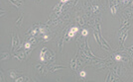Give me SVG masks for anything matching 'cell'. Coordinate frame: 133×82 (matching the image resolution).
Listing matches in <instances>:
<instances>
[{
    "mask_svg": "<svg viewBox=\"0 0 133 82\" xmlns=\"http://www.w3.org/2000/svg\"><path fill=\"white\" fill-rule=\"evenodd\" d=\"M121 17L124 19H127L129 21H133V7H126L122 11Z\"/></svg>",
    "mask_w": 133,
    "mask_h": 82,
    "instance_id": "4",
    "label": "cell"
},
{
    "mask_svg": "<svg viewBox=\"0 0 133 82\" xmlns=\"http://www.w3.org/2000/svg\"><path fill=\"white\" fill-rule=\"evenodd\" d=\"M32 79L30 78V77H28V76H20V77H18V78H16L15 79V81L16 82H21V81H31Z\"/></svg>",
    "mask_w": 133,
    "mask_h": 82,
    "instance_id": "12",
    "label": "cell"
},
{
    "mask_svg": "<svg viewBox=\"0 0 133 82\" xmlns=\"http://www.w3.org/2000/svg\"><path fill=\"white\" fill-rule=\"evenodd\" d=\"M88 35H89V30H87V29L82 30V32H81V36L82 37H87Z\"/></svg>",
    "mask_w": 133,
    "mask_h": 82,
    "instance_id": "14",
    "label": "cell"
},
{
    "mask_svg": "<svg viewBox=\"0 0 133 82\" xmlns=\"http://www.w3.org/2000/svg\"><path fill=\"white\" fill-rule=\"evenodd\" d=\"M7 72H8V75H9V77H10L11 79H16L17 76H18L19 74H22V72L14 70V69H9Z\"/></svg>",
    "mask_w": 133,
    "mask_h": 82,
    "instance_id": "9",
    "label": "cell"
},
{
    "mask_svg": "<svg viewBox=\"0 0 133 82\" xmlns=\"http://www.w3.org/2000/svg\"><path fill=\"white\" fill-rule=\"evenodd\" d=\"M133 0H122V7H132Z\"/></svg>",
    "mask_w": 133,
    "mask_h": 82,
    "instance_id": "10",
    "label": "cell"
},
{
    "mask_svg": "<svg viewBox=\"0 0 133 82\" xmlns=\"http://www.w3.org/2000/svg\"><path fill=\"white\" fill-rule=\"evenodd\" d=\"M78 32H79V28L77 27V26H72V27H71L69 30H66V36H65L66 42H69V41H71L72 39L75 38L76 35H77Z\"/></svg>",
    "mask_w": 133,
    "mask_h": 82,
    "instance_id": "1",
    "label": "cell"
},
{
    "mask_svg": "<svg viewBox=\"0 0 133 82\" xmlns=\"http://www.w3.org/2000/svg\"><path fill=\"white\" fill-rule=\"evenodd\" d=\"M48 68H49V71H50L51 73H55L56 71L59 70V69H62V68H66V66L58 65V64L56 63V64H50V65L48 66Z\"/></svg>",
    "mask_w": 133,
    "mask_h": 82,
    "instance_id": "5",
    "label": "cell"
},
{
    "mask_svg": "<svg viewBox=\"0 0 133 82\" xmlns=\"http://www.w3.org/2000/svg\"><path fill=\"white\" fill-rule=\"evenodd\" d=\"M11 39H12V44H11V49H11V53L13 54V53L15 51V49L22 44V43H21V41H20L18 35H15V36H14V34H11Z\"/></svg>",
    "mask_w": 133,
    "mask_h": 82,
    "instance_id": "3",
    "label": "cell"
},
{
    "mask_svg": "<svg viewBox=\"0 0 133 82\" xmlns=\"http://www.w3.org/2000/svg\"><path fill=\"white\" fill-rule=\"evenodd\" d=\"M34 67H35L36 71L39 73L41 76H46L47 73H48V71H49V68L46 66V64L42 63V62L38 63V64H34Z\"/></svg>",
    "mask_w": 133,
    "mask_h": 82,
    "instance_id": "2",
    "label": "cell"
},
{
    "mask_svg": "<svg viewBox=\"0 0 133 82\" xmlns=\"http://www.w3.org/2000/svg\"><path fill=\"white\" fill-rule=\"evenodd\" d=\"M71 0H60V2H61L62 4H66V3H69Z\"/></svg>",
    "mask_w": 133,
    "mask_h": 82,
    "instance_id": "16",
    "label": "cell"
},
{
    "mask_svg": "<svg viewBox=\"0 0 133 82\" xmlns=\"http://www.w3.org/2000/svg\"><path fill=\"white\" fill-rule=\"evenodd\" d=\"M78 74H79V77H81L82 79L87 76V72H85V70H84V69H82V70H79Z\"/></svg>",
    "mask_w": 133,
    "mask_h": 82,
    "instance_id": "13",
    "label": "cell"
},
{
    "mask_svg": "<svg viewBox=\"0 0 133 82\" xmlns=\"http://www.w3.org/2000/svg\"><path fill=\"white\" fill-rule=\"evenodd\" d=\"M47 49H48L47 47H44L40 51V62H42L44 64H46V50H47Z\"/></svg>",
    "mask_w": 133,
    "mask_h": 82,
    "instance_id": "7",
    "label": "cell"
},
{
    "mask_svg": "<svg viewBox=\"0 0 133 82\" xmlns=\"http://www.w3.org/2000/svg\"><path fill=\"white\" fill-rule=\"evenodd\" d=\"M23 19H24V14H23V12H20L19 13V16H18V19H17L16 22H15V25H16L17 28H22Z\"/></svg>",
    "mask_w": 133,
    "mask_h": 82,
    "instance_id": "8",
    "label": "cell"
},
{
    "mask_svg": "<svg viewBox=\"0 0 133 82\" xmlns=\"http://www.w3.org/2000/svg\"><path fill=\"white\" fill-rule=\"evenodd\" d=\"M0 78H1V79H0L1 81H4V80H5V79H4V73H3V70H2V69H1V75H0Z\"/></svg>",
    "mask_w": 133,
    "mask_h": 82,
    "instance_id": "15",
    "label": "cell"
},
{
    "mask_svg": "<svg viewBox=\"0 0 133 82\" xmlns=\"http://www.w3.org/2000/svg\"><path fill=\"white\" fill-rule=\"evenodd\" d=\"M78 55H76L74 58H72V60L70 61V66H71V68H72V71H75V72H77V64H78Z\"/></svg>",
    "mask_w": 133,
    "mask_h": 82,
    "instance_id": "6",
    "label": "cell"
},
{
    "mask_svg": "<svg viewBox=\"0 0 133 82\" xmlns=\"http://www.w3.org/2000/svg\"><path fill=\"white\" fill-rule=\"evenodd\" d=\"M10 57H11L10 53H5V51H2V53H1V61L9 59Z\"/></svg>",
    "mask_w": 133,
    "mask_h": 82,
    "instance_id": "11",
    "label": "cell"
}]
</instances>
